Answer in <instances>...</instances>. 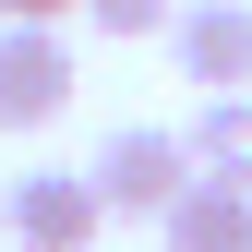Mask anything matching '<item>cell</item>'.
<instances>
[{
  "label": "cell",
  "instance_id": "6",
  "mask_svg": "<svg viewBox=\"0 0 252 252\" xmlns=\"http://www.w3.org/2000/svg\"><path fill=\"white\" fill-rule=\"evenodd\" d=\"M180 144H192V180L252 192V84H240V96H204L192 120H180Z\"/></svg>",
  "mask_w": 252,
  "mask_h": 252
},
{
  "label": "cell",
  "instance_id": "7",
  "mask_svg": "<svg viewBox=\"0 0 252 252\" xmlns=\"http://www.w3.org/2000/svg\"><path fill=\"white\" fill-rule=\"evenodd\" d=\"M168 12H180V0H84L96 36H168Z\"/></svg>",
  "mask_w": 252,
  "mask_h": 252
},
{
  "label": "cell",
  "instance_id": "5",
  "mask_svg": "<svg viewBox=\"0 0 252 252\" xmlns=\"http://www.w3.org/2000/svg\"><path fill=\"white\" fill-rule=\"evenodd\" d=\"M156 240H168V252H252V192H228V180H192V192L156 216Z\"/></svg>",
  "mask_w": 252,
  "mask_h": 252
},
{
  "label": "cell",
  "instance_id": "2",
  "mask_svg": "<svg viewBox=\"0 0 252 252\" xmlns=\"http://www.w3.org/2000/svg\"><path fill=\"white\" fill-rule=\"evenodd\" d=\"M0 228H12V252H96L108 192H96V168H24L0 192Z\"/></svg>",
  "mask_w": 252,
  "mask_h": 252
},
{
  "label": "cell",
  "instance_id": "1",
  "mask_svg": "<svg viewBox=\"0 0 252 252\" xmlns=\"http://www.w3.org/2000/svg\"><path fill=\"white\" fill-rule=\"evenodd\" d=\"M96 168V192H108V216H168L180 192H192V144L168 132V120H120V132L84 156Z\"/></svg>",
  "mask_w": 252,
  "mask_h": 252
},
{
  "label": "cell",
  "instance_id": "8",
  "mask_svg": "<svg viewBox=\"0 0 252 252\" xmlns=\"http://www.w3.org/2000/svg\"><path fill=\"white\" fill-rule=\"evenodd\" d=\"M84 0H0V24H72Z\"/></svg>",
  "mask_w": 252,
  "mask_h": 252
},
{
  "label": "cell",
  "instance_id": "4",
  "mask_svg": "<svg viewBox=\"0 0 252 252\" xmlns=\"http://www.w3.org/2000/svg\"><path fill=\"white\" fill-rule=\"evenodd\" d=\"M168 48H180V84L240 96V84H252V0H180V12H168Z\"/></svg>",
  "mask_w": 252,
  "mask_h": 252
},
{
  "label": "cell",
  "instance_id": "3",
  "mask_svg": "<svg viewBox=\"0 0 252 252\" xmlns=\"http://www.w3.org/2000/svg\"><path fill=\"white\" fill-rule=\"evenodd\" d=\"M72 36L60 24H0V132H48L72 108Z\"/></svg>",
  "mask_w": 252,
  "mask_h": 252
}]
</instances>
